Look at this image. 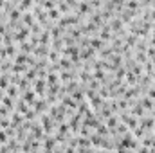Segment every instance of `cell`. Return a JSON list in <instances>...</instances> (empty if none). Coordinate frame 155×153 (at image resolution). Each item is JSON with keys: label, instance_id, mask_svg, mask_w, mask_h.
Instances as JSON below:
<instances>
[{"label": "cell", "instance_id": "obj_1", "mask_svg": "<svg viewBox=\"0 0 155 153\" xmlns=\"http://www.w3.org/2000/svg\"><path fill=\"white\" fill-rule=\"evenodd\" d=\"M139 126L144 130V132H148V130H153L155 128V117H146V115H143L141 119H139Z\"/></svg>", "mask_w": 155, "mask_h": 153}, {"label": "cell", "instance_id": "obj_2", "mask_svg": "<svg viewBox=\"0 0 155 153\" xmlns=\"http://www.w3.org/2000/svg\"><path fill=\"white\" fill-rule=\"evenodd\" d=\"M52 122H54V119H52L51 115H43V117H41V128H43L45 133H52V130H54Z\"/></svg>", "mask_w": 155, "mask_h": 153}, {"label": "cell", "instance_id": "obj_3", "mask_svg": "<svg viewBox=\"0 0 155 153\" xmlns=\"http://www.w3.org/2000/svg\"><path fill=\"white\" fill-rule=\"evenodd\" d=\"M81 117H83V115H79V114L71 117L69 126H71V130H72V132H78V130H79V126H81V122H83V119H81Z\"/></svg>", "mask_w": 155, "mask_h": 153}, {"label": "cell", "instance_id": "obj_4", "mask_svg": "<svg viewBox=\"0 0 155 153\" xmlns=\"http://www.w3.org/2000/svg\"><path fill=\"white\" fill-rule=\"evenodd\" d=\"M29 34H31V29H29V27H20V29H18V33L15 34V40L22 43V41H25V38H27Z\"/></svg>", "mask_w": 155, "mask_h": 153}, {"label": "cell", "instance_id": "obj_5", "mask_svg": "<svg viewBox=\"0 0 155 153\" xmlns=\"http://www.w3.org/2000/svg\"><path fill=\"white\" fill-rule=\"evenodd\" d=\"M41 141H43L41 150H56V139L54 137H43Z\"/></svg>", "mask_w": 155, "mask_h": 153}, {"label": "cell", "instance_id": "obj_6", "mask_svg": "<svg viewBox=\"0 0 155 153\" xmlns=\"http://www.w3.org/2000/svg\"><path fill=\"white\" fill-rule=\"evenodd\" d=\"M105 121H107L105 124L108 126V130H110V133H114V130H116V126L119 124V122H121V121H119V117H116V115H110V117H107Z\"/></svg>", "mask_w": 155, "mask_h": 153}, {"label": "cell", "instance_id": "obj_7", "mask_svg": "<svg viewBox=\"0 0 155 153\" xmlns=\"http://www.w3.org/2000/svg\"><path fill=\"white\" fill-rule=\"evenodd\" d=\"M94 52H96V49L88 45V47H85V49L79 50V58H81V60H90V58L94 56Z\"/></svg>", "mask_w": 155, "mask_h": 153}, {"label": "cell", "instance_id": "obj_8", "mask_svg": "<svg viewBox=\"0 0 155 153\" xmlns=\"http://www.w3.org/2000/svg\"><path fill=\"white\" fill-rule=\"evenodd\" d=\"M130 114L134 115V117H137V119H141L143 115H146V112H144V106H143L141 103H137V105L130 110Z\"/></svg>", "mask_w": 155, "mask_h": 153}, {"label": "cell", "instance_id": "obj_9", "mask_svg": "<svg viewBox=\"0 0 155 153\" xmlns=\"http://www.w3.org/2000/svg\"><path fill=\"white\" fill-rule=\"evenodd\" d=\"M78 7H79V15H92V5H90V2H79Z\"/></svg>", "mask_w": 155, "mask_h": 153}, {"label": "cell", "instance_id": "obj_10", "mask_svg": "<svg viewBox=\"0 0 155 153\" xmlns=\"http://www.w3.org/2000/svg\"><path fill=\"white\" fill-rule=\"evenodd\" d=\"M24 101H25L27 105H35V101H36V92H33V90H25V94H24Z\"/></svg>", "mask_w": 155, "mask_h": 153}, {"label": "cell", "instance_id": "obj_11", "mask_svg": "<svg viewBox=\"0 0 155 153\" xmlns=\"http://www.w3.org/2000/svg\"><path fill=\"white\" fill-rule=\"evenodd\" d=\"M108 25H110V29L116 31V33L117 31H123V20H121V18H112Z\"/></svg>", "mask_w": 155, "mask_h": 153}, {"label": "cell", "instance_id": "obj_12", "mask_svg": "<svg viewBox=\"0 0 155 153\" xmlns=\"http://www.w3.org/2000/svg\"><path fill=\"white\" fill-rule=\"evenodd\" d=\"M20 16H22V9H20V7H16V9H9V20H11V22H18Z\"/></svg>", "mask_w": 155, "mask_h": 153}, {"label": "cell", "instance_id": "obj_13", "mask_svg": "<svg viewBox=\"0 0 155 153\" xmlns=\"http://www.w3.org/2000/svg\"><path fill=\"white\" fill-rule=\"evenodd\" d=\"M47 16L52 18V20H60L61 18V11L58 7H52V9H47Z\"/></svg>", "mask_w": 155, "mask_h": 153}, {"label": "cell", "instance_id": "obj_14", "mask_svg": "<svg viewBox=\"0 0 155 153\" xmlns=\"http://www.w3.org/2000/svg\"><path fill=\"white\" fill-rule=\"evenodd\" d=\"M45 85H47L45 79H36L35 85H33V86H35V92H36V94H41V92L45 90Z\"/></svg>", "mask_w": 155, "mask_h": 153}, {"label": "cell", "instance_id": "obj_15", "mask_svg": "<svg viewBox=\"0 0 155 153\" xmlns=\"http://www.w3.org/2000/svg\"><path fill=\"white\" fill-rule=\"evenodd\" d=\"M141 105L144 106V110H153L155 108V103H153L152 97H143V99H141Z\"/></svg>", "mask_w": 155, "mask_h": 153}, {"label": "cell", "instance_id": "obj_16", "mask_svg": "<svg viewBox=\"0 0 155 153\" xmlns=\"http://www.w3.org/2000/svg\"><path fill=\"white\" fill-rule=\"evenodd\" d=\"M20 122H24V114L15 112V114L11 115V124H13V126H18Z\"/></svg>", "mask_w": 155, "mask_h": 153}, {"label": "cell", "instance_id": "obj_17", "mask_svg": "<svg viewBox=\"0 0 155 153\" xmlns=\"http://www.w3.org/2000/svg\"><path fill=\"white\" fill-rule=\"evenodd\" d=\"M45 108H47V101H43V99H38V101H35V110H36V114L43 112Z\"/></svg>", "mask_w": 155, "mask_h": 153}, {"label": "cell", "instance_id": "obj_18", "mask_svg": "<svg viewBox=\"0 0 155 153\" xmlns=\"http://www.w3.org/2000/svg\"><path fill=\"white\" fill-rule=\"evenodd\" d=\"M58 65H60V69H61V70H69V69H71V65H72V60H67V58L63 60V58H61Z\"/></svg>", "mask_w": 155, "mask_h": 153}, {"label": "cell", "instance_id": "obj_19", "mask_svg": "<svg viewBox=\"0 0 155 153\" xmlns=\"http://www.w3.org/2000/svg\"><path fill=\"white\" fill-rule=\"evenodd\" d=\"M90 47H94L96 50L97 49H103V40L99 38V36L97 38H90Z\"/></svg>", "mask_w": 155, "mask_h": 153}, {"label": "cell", "instance_id": "obj_20", "mask_svg": "<svg viewBox=\"0 0 155 153\" xmlns=\"http://www.w3.org/2000/svg\"><path fill=\"white\" fill-rule=\"evenodd\" d=\"M22 22L27 25V27H31L33 24H35V18H33V15H29V13H25L24 16H22Z\"/></svg>", "mask_w": 155, "mask_h": 153}, {"label": "cell", "instance_id": "obj_21", "mask_svg": "<svg viewBox=\"0 0 155 153\" xmlns=\"http://www.w3.org/2000/svg\"><path fill=\"white\" fill-rule=\"evenodd\" d=\"M49 61H52V63H56V61H60V54H58V50L56 49H52V50H49Z\"/></svg>", "mask_w": 155, "mask_h": 153}, {"label": "cell", "instance_id": "obj_22", "mask_svg": "<svg viewBox=\"0 0 155 153\" xmlns=\"http://www.w3.org/2000/svg\"><path fill=\"white\" fill-rule=\"evenodd\" d=\"M139 7H141V2H137V0H128V2H126V9L137 11Z\"/></svg>", "mask_w": 155, "mask_h": 153}, {"label": "cell", "instance_id": "obj_23", "mask_svg": "<svg viewBox=\"0 0 155 153\" xmlns=\"http://www.w3.org/2000/svg\"><path fill=\"white\" fill-rule=\"evenodd\" d=\"M69 130H71V126H69L67 122H63V121H60V126H58V132H60V133H63V135H67V133H69Z\"/></svg>", "mask_w": 155, "mask_h": 153}, {"label": "cell", "instance_id": "obj_24", "mask_svg": "<svg viewBox=\"0 0 155 153\" xmlns=\"http://www.w3.org/2000/svg\"><path fill=\"white\" fill-rule=\"evenodd\" d=\"M135 43H137V34L132 33V34L126 36V47H132V45H135Z\"/></svg>", "mask_w": 155, "mask_h": 153}, {"label": "cell", "instance_id": "obj_25", "mask_svg": "<svg viewBox=\"0 0 155 153\" xmlns=\"http://www.w3.org/2000/svg\"><path fill=\"white\" fill-rule=\"evenodd\" d=\"M92 76L96 77V79H101V81H105V79H107V76H105V72H103V69H96Z\"/></svg>", "mask_w": 155, "mask_h": 153}, {"label": "cell", "instance_id": "obj_26", "mask_svg": "<svg viewBox=\"0 0 155 153\" xmlns=\"http://www.w3.org/2000/svg\"><path fill=\"white\" fill-rule=\"evenodd\" d=\"M9 86V76H0V88H7Z\"/></svg>", "mask_w": 155, "mask_h": 153}, {"label": "cell", "instance_id": "obj_27", "mask_svg": "<svg viewBox=\"0 0 155 153\" xmlns=\"http://www.w3.org/2000/svg\"><path fill=\"white\" fill-rule=\"evenodd\" d=\"M58 81V76L54 74V72H49V76H47V85H54Z\"/></svg>", "mask_w": 155, "mask_h": 153}, {"label": "cell", "instance_id": "obj_28", "mask_svg": "<svg viewBox=\"0 0 155 153\" xmlns=\"http://www.w3.org/2000/svg\"><path fill=\"white\" fill-rule=\"evenodd\" d=\"M9 126H11V119H7V117L5 119H0V128L2 130H7Z\"/></svg>", "mask_w": 155, "mask_h": 153}, {"label": "cell", "instance_id": "obj_29", "mask_svg": "<svg viewBox=\"0 0 155 153\" xmlns=\"http://www.w3.org/2000/svg\"><path fill=\"white\" fill-rule=\"evenodd\" d=\"M58 9L67 15V13H69V4H67V2H60V4H58Z\"/></svg>", "mask_w": 155, "mask_h": 153}, {"label": "cell", "instance_id": "obj_30", "mask_svg": "<svg viewBox=\"0 0 155 153\" xmlns=\"http://www.w3.org/2000/svg\"><path fill=\"white\" fill-rule=\"evenodd\" d=\"M2 103H4L7 108H13V97H11V96H7V97H2Z\"/></svg>", "mask_w": 155, "mask_h": 153}, {"label": "cell", "instance_id": "obj_31", "mask_svg": "<svg viewBox=\"0 0 155 153\" xmlns=\"http://www.w3.org/2000/svg\"><path fill=\"white\" fill-rule=\"evenodd\" d=\"M7 137H9V135H7V132H5V130H0V144H5V142L9 141Z\"/></svg>", "mask_w": 155, "mask_h": 153}, {"label": "cell", "instance_id": "obj_32", "mask_svg": "<svg viewBox=\"0 0 155 153\" xmlns=\"http://www.w3.org/2000/svg\"><path fill=\"white\" fill-rule=\"evenodd\" d=\"M72 77H74L72 72H67V70H63V72H61V81H71Z\"/></svg>", "mask_w": 155, "mask_h": 153}, {"label": "cell", "instance_id": "obj_33", "mask_svg": "<svg viewBox=\"0 0 155 153\" xmlns=\"http://www.w3.org/2000/svg\"><path fill=\"white\" fill-rule=\"evenodd\" d=\"M20 49H22L20 52H27V50L33 49V43H25V41H22V47H20Z\"/></svg>", "mask_w": 155, "mask_h": 153}, {"label": "cell", "instance_id": "obj_34", "mask_svg": "<svg viewBox=\"0 0 155 153\" xmlns=\"http://www.w3.org/2000/svg\"><path fill=\"white\" fill-rule=\"evenodd\" d=\"M7 94H9L11 97H16V94H18V88H16V86H7Z\"/></svg>", "mask_w": 155, "mask_h": 153}, {"label": "cell", "instance_id": "obj_35", "mask_svg": "<svg viewBox=\"0 0 155 153\" xmlns=\"http://www.w3.org/2000/svg\"><path fill=\"white\" fill-rule=\"evenodd\" d=\"M117 105H119V110H126V108H128V101H126V99H119Z\"/></svg>", "mask_w": 155, "mask_h": 153}, {"label": "cell", "instance_id": "obj_36", "mask_svg": "<svg viewBox=\"0 0 155 153\" xmlns=\"http://www.w3.org/2000/svg\"><path fill=\"white\" fill-rule=\"evenodd\" d=\"M31 4H33V0H22V2H20V5H18V7H20V9H22V11H24V9H27V7H29V5H31Z\"/></svg>", "mask_w": 155, "mask_h": 153}, {"label": "cell", "instance_id": "obj_37", "mask_svg": "<svg viewBox=\"0 0 155 153\" xmlns=\"http://www.w3.org/2000/svg\"><path fill=\"white\" fill-rule=\"evenodd\" d=\"M5 56H15V47L13 45H5Z\"/></svg>", "mask_w": 155, "mask_h": 153}, {"label": "cell", "instance_id": "obj_38", "mask_svg": "<svg viewBox=\"0 0 155 153\" xmlns=\"http://www.w3.org/2000/svg\"><path fill=\"white\" fill-rule=\"evenodd\" d=\"M9 110H11V108H7V106L2 103V106H0V115H7L9 114Z\"/></svg>", "mask_w": 155, "mask_h": 153}, {"label": "cell", "instance_id": "obj_39", "mask_svg": "<svg viewBox=\"0 0 155 153\" xmlns=\"http://www.w3.org/2000/svg\"><path fill=\"white\" fill-rule=\"evenodd\" d=\"M45 50H47V47H38V49H36V50H35V52H36V54H38V56H45V54H47V52H45Z\"/></svg>", "mask_w": 155, "mask_h": 153}, {"label": "cell", "instance_id": "obj_40", "mask_svg": "<svg viewBox=\"0 0 155 153\" xmlns=\"http://www.w3.org/2000/svg\"><path fill=\"white\" fill-rule=\"evenodd\" d=\"M148 96H150V97H152V99L155 101V86H153V88H150V90H148Z\"/></svg>", "mask_w": 155, "mask_h": 153}, {"label": "cell", "instance_id": "obj_41", "mask_svg": "<svg viewBox=\"0 0 155 153\" xmlns=\"http://www.w3.org/2000/svg\"><path fill=\"white\" fill-rule=\"evenodd\" d=\"M114 5H124V0H110Z\"/></svg>", "mask_w": 155, "mask_h": 153}, {"label": "cell", "instance_id": "obj_42", "mask_svg": "<svg viewBox=\"0 0 155 153\" xmlns=\"http://www.w3.org/2000/svg\"><path fill=\"white\" fill-rule=\"evenodd\" d=\"M150 20H155V9L150 13Z\"/></svg>", "mask_w": 155, "mask_h": 153}, {"label": "cell", "instance_id": "obj_43", "mask_svg": "<svg viewBox=\"0 0 155 153\" xmlns=\"http://www.w3.org/2000/svg\"><path fill=\"white\" fill-rule=\"evenodd\" d=\"M0 67H2V61H0Z\"/></svg>", "mask_w": 155, "mask_h": 153}, {"label": "cell", "instance_id": "obj_44", "mask_svg": "<svg viewBox=\"0 0 155 153\" xmlns=\"http://www.w3.org/2000/svg\"><path fill=\"white\" fill-rule=\"evenodd\" d=\"M0 41H2V40H0Z\"/></svg>", "mask_w": 155, "mask_h": 153}]
</instances>
